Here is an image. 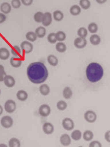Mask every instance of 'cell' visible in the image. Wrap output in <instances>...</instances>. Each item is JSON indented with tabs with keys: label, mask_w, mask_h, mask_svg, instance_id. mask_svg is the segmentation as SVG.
<instances>
[{
	"label": "cell",
	"mask_w": 110,
	"mask_h": 147,
	"mask_svg": "<svg viewBox=\"0 0 110 147\" xmlns=\"http://www.w3.org/2000/svg\"><path fill=\"white\" fill-rule=\"evenodd\" d=\"M33 0H21V2L24 5L29 6L33 3Z\"/></svg>",
	"instance_id": "cell-41"
},
{
	"label": "cell",
	"mask_w": 110,
	"mask_h": 147,
	"mask_svg": "<svg viewBox=\"0 0 110 147\" xmlns=\"http://www.w3.org/2000/svg\"><path fill=\"white\" fill-rule=\"evenodd\" d=\"M53 16L54 20L57 22L61 21L64 18V15L62 12L59 10L55 11L53 13Z\"/></svg>",
	"instance_id": "cell-23"
},
{
	"label": "cell",
	"mask_w": 110,
	"mask_h": 147,
	"mask_svg": "<svg viewBox=\"0 0 110 147\" xmlns=\"http://www.w3.org/2000/svg\"><path fill=\"white\" fill-rule=\"evenodd\" d=\"M5 111L9 113L14 112L17 108L16 102L12 100H8L6 101L4 106Z\"/></svg>",
	"instance_id": "cell-3"
},
{
	"label": "cell",
	"mask_w": 110,
	"mask_h": 147,
	"mask_svg": "<svg viewBox=\"0 0 110 147\" xmlns=\"http://www.w3.org/2000/svg\"><path fill=\"white\" fill-rule=\"evenodd\" d=\"M20 47L21 49L26 54H30L33 50V45L27 41H24L22 42L20 45Z\"/></svg>",
	"instance_id": "cell-8"
},
{
	"label": "cell",
	"mask_w": 110,
	"mask_h": 147,
	"mask_svg": "<svg viewBox=\"0 0 110 147\" xmlns=\"http://www.w3.org/2000/svg\"><path fill=\"white\" fill-rule=\"evenodd\" d=\"M47 39L48 42L51 44H55L56 42V38L55 33H51L47 36Z\"/></svg>",
	"instance_id": "cell-38"
},
{
	"label": "cell",
	"mask_w": 110,
	"mask_h": 147,
	"mask_svg": "<svg viewBox=\"0 0 110 147\" xmlns=\"http://www.w3.org/2000/svg\"><path fill=\"white\" fill-rule=\"evenodd\" d=\"M88 30L91 33H96L98 30V26L95 23H91L88 26Z\"/></svg>",
	"instance_id": "cell-32"
},
{
	"label": "cell",
	"mask_w": 110,
	"mask_h": 147,
	"mask_svg": "<svg viewBox=\"0 0 110 147\" xmlns=\"http://www.w3.org/2000/svg\"><path fill=\"white\" fill-rule=\"evenodd\" d=\"M8 145L10 147H20L21 143L18 139L13 138L9 140Z\"/></svg>",
	"instance_id": "cell-28"
},
{
	"label": "cell",
	"mask_w": 110,
	"mask_h": 147,
	"mask_svg": "<svg viewBox=\"0 0 110 147\" xmlns=\"http://www.w3.org/2000/svg\"><path fill=\"white\" fill-rule=\"evenodd\" d=\"M62 125L63 129L66 130L71 131L74 127V123L71 118H66L63 120Z\"/></svg>",
	"instance_id": "cell-6"
},
{
	"label": "cell",
	"mask_w": 110,
	"mask_h": 147,
	"mask_svg": "<svg viewBox=\"0 0 110 147\" xmlns=\"http://www.w3.org/2000/svg\"><path fill=\"white\" fill-rule=\"evenodd\" d=\"M104 74L103 67L98 63H91L86 68V77L88 80L91 83H96L100 81Z\"/></svg>",
	"instance_id": "cell-2"
},
{
	"label": "cell",
	"mask_w": 110,
	"mask_h": 147,
	"mask_svg": "<svg viewBox=\"0 0 110 147\" xmlns=\"http://www.w3.org/2000/svg\"><path fill=\"white\" fill-rule=\"evenodd\" d=\"M3 82L5 85L8 88L13 87L16 83L15 79L13 76L10 75H7Z\"/></svg>",
	"instance_id": "cell-13"
},
{
	"label": "cell",
	"mask_w": 110,
	"mask_h": 147,
	"mask_svg": "<svg viewBox=\"0 0 110 147\" xmlns=\"http://www.w3.org/2000/svg\"><path fill=\"white\" fill-rule=\"evenodd\" d=\"M1 94V91L0 90V94Z\"/></svg>",
	"instance_id": "cell-47"
},
{
	"label": "cell",
	"mask_w": 110,
	"mask_h": 147,
	"mask_svg": "<svg viewBox=\"0 0 110 147\" xmlns=\"http://www.w3.org/2000/svg\"><path fill=\"white\" fill-rule=\"evenodd\" d=\"M37 37L39 38H43L45 36L46 34V30L44 27L39 26L38 27L35 32Z\"/></svg>",
	"instance_id": "cell-21"
},
{
	"label": "cell",
	"mask_w": 110,
	"mask_h": 147,
	"mask_svg": "<svg viewBox=\"0 0 110 147\" xmlns=\"http://www.w3.org/2000/svg\"><path fill=\"white\" fill-rule=\"evenodd\" d=\"M57 107L59 111H64L67 107V103L64 100H60L57 104Z\"/></svg>",
	"instance_id": "cell-36"
},
{
	"label": "cell",
	"mask_w": 110,
	"mask_h": 147,
	"mask_svg": "<svg viewBox=\"0 0 110 147\" xmlns=\"http://www.w3.org/2000/svg\"><path fill=\"white\" fill-rule=\"evenodd\" d=\"M105 138L106 141L108 142H110V131H107L105 133Z\"/></svg>",
	"instance_id": "cell-43"
},
{
	"label": "cell",
	"mask_w": 110,
	"mask_h": 147,
	"mask_svg": "<svg viewBox=\"0 0 110 147\" xmlns=\"http://www.w3.org/2000/svg\"><path fill=\"white\" fill-rule=\"evenodd\" d=\"M12 54L15 57H18L21 55V49L19 46L15 45L13 46L11 49Z\"/></svg>",
	"instance_id": "cell-35"
},
{
	"label": "cell",
	"mask_w": 110,
	"mask_h": 147,
	"mask_svg": "<svg viewBox=\"0 0 110 147\" xmlns=\"http://www.w3.org/2000/svg\"><path fill=\"white\" fill-rule=\"evenodd\" d=\"M52 21V14L50 12L44 13L42 24L44 26L48 27L51 24Z\"/></svg>",
	"instance_id": "cell-10"
},
{
	"label": "cell",
	"mask_w": 110,
	"mask_h": 147,
	"mask_svg": "<svg viewBox=\"0 0 110 147\" xmlns=\"http://www.w3.org/2000/svg\"><path fill=\"white\" fill-rule=\"evenodd\" d=\"M9 51L5 48H0V59L2 60H7L10 57Z\"/></svg>",
	"instance_id": "cell-15"
},
{
	"label": "cell",
	"mask_w": 110,
	"mask_h": 147,
	"mask_svg": "<svg viewBox=\"0 0 110 147\" xmlns=\"http://www.w3.org/2000/svg\"><path fill=\"white\" fill-rule=\"evenodd\" d=\"M39 92L43 96H47L50 92V88L47 84H42L39 86Z\"/></svg>",
	"instance_id": "cell-18"
},
{
	"label": "cell",
	"mask_w": 110,
	"mask_h": 147,
	"mask_svg": "<svg viewBox=\"0 0 110 147\" xmlns=\"http://www.w3.org/2000/svg\"><path fill=\"white\" fill-rule=\"evenodd\" d=\"M0 147H7V145H6V144H0Z\"/></svg>",
	"instance_id": "cell-46"
},
{
	"label": "cell",
	"mask_w": 110,
	"mask_h": 147,
	"mask_svg": "<svg viewBox=\"0 0 110 147\" xmlns=\"http://www.w3.org/2000/svg\"><path fill=\"white\" fill-rule=\"evenodd\" d=\"M61 144L64 146H68L71 143V139L68 134H63L60 138Z\"/></svg>",
	"instance_id": "cell-12"
},
{
	"label": "cell",
	"mask_w": 110,
	"mask_h": 147,
	"mask_svg": "<svg viewBox=\"0 0 110 147\" xmlns=\"http://www.w3.org/2000/svg\"><path fill=\"white\" fill-rule=\"evenodd\" d=\"M63 95L66 99H69L73 96V91L70 88L67 87L63 91Z\"/></svg>",
	"instance_id": "cell-26"
},
{
	"label": "cell",
	"mask_w": 110,
	"mask_h": 147,
	"mask_svg": "<svg viewBox=\"0 0 110 147\" xmlns=\"http://www.w3.org/2000/svg\"><path fill=\"white\" fill-rule=\"evenodd\" d=\"M84 117L86 122L92 123L96 121L97 116L94 111L88 110L86 111L84 113Z\"/></svg>",
	"instance_id": "cell-4"
},
{
	"label": "cell",
	"mask_w": 110,
	"mask_h": 147,
	"mask_svg": "<svg viewBox=\"0 0 110 147\" xmlns=\"http://www.w3.org/2000/svg\"><path fill=\"white\" fill-rule=\"evenodd\" d=\"M55 36L57 40L59 42L64 41L66 38V35L65 32L61 31L57 32L55 33Z\"/></svg>",
	"instance_id": "cell-33"
},
{
	"label": "cell",
	"mask_w": 110,
	"mask_h": 147,
	"mask_svg": "<svg viewBox=\"0 0 110 147\" xmlns=\"http://www.w3.org/2000/svg\"><path fill=\"white\" fill-rule=\"evenodd\" d=\"M22 59L18 57H13L10 60V64L14 68H18L22 65Z\"/></svg>",
	"instance_id": "cell-14"
},
{
	"label": "cell",
	"mask_w": 110,
	"mask_h": 147,
	"mask_svg": "<svg viewBox=\"0 0 110 147\" xmlns=\"http://www.w3.org/2000/svg\"><path fill=\"white\" fill-rule=\"evenodd\" d=\"M43 129L44 132L46 135L52 134L54 131L55 128L54 125L50 123H45L43 126Z\"/></svg>",
	"instance_id": "cell-11"
},
{
	"label": "cell",
	"mask_w": 110,
	"mask_h": 147,
	"mask_svg": "<svg viewBox=\"0 0 110 147\" xmlns=\"http://www.w3.org/2000/svg\"><path fill=\"white\" fill-rule=\"evenodd\" d=\"M3 108L0 105V115H1L3 113Z\"/></svg>",
	"instance_id": "cell-45"
},
{
	"label": "cell",
	"mask_w": 110,
	"mask_h": 147,
	"mask_svg": "<svg viewBox=\"0 0 110 147\" xmlns=\"http://www.w3.org/2000/svg\"><path fill=\"white\" fill-rule=\"evenodd\" d=\"M7 17L4 13H0V24L4 23L6 20Z\"/></svg>",
	"instance_id": "cell-42"
},
{
	"label": "cell",
	"mask_w": 110,
	"mask_h": 147,
	"mask_svg": "<svg viewBox=\"0 0 110 147\" xmlns=\"http://www.w3.org/2000/svg\"><path fill=\"white\" fill-rule=\"evenodd\" d=\"M79 4L80 7L84 10H88L91 7V2L89 0H80Z\"/></svg>",
	"instance_id": "cell-30"
},
{
	"label": "cell",
	"mask_w": 110,
	"mask_h": 147,
	"mask_svg": "<svg viewBox=\"0 0 110 147\" xmlns=\"http://www.w3.org/2000/svg\"><path fill=\"white\" fill-rule=\"evenodd\" d=\"M44 13L42 12L38 11L35 13L34 15V20L36 23H41L43 21V18Z\"/></svg>",
	"instance_id": "cell-34"
},
{
	"label": "cell",
	"mask_w": 110,
	"mask_h": 147,
	"mask_svg": "<svg viewBox=\"0 0 110 147\" xmlns=\"http://www.w3.org/2000/svg\"><path fill=\"white\" fill-rule=\"evenodd\" d=\"M26 74L29 80L35 84H40L46 81L49 71L45 65L41 62L32 63L28 66Z\"/></svg>",
	"instance_id": "cell-1"
},
{
	"label": "cell",
	"mask_w": 110,
	"mask_h": 147,
	"mask_svg": "<svg viewBox=\"0 0 110 147\" xmlns=\"http://www.w3.org/2000/svg\"><path fill=\"white\" fill-rule=\"evenodd\" d=\"M77 35L79 37L82 38H86L88 35V31L84 27H81L77 31Z\"/></svg>",
	"instance_id": "cell-31"
},
{
	"label": "cell",
	"mask_w": 110,
	"mask_h": 147,
	"mask_svg": "<svg viewBox=\"0 0 110 147\" xmlns=\"http://www.w3.org/2000/svg\"><path fill=\"white\" fill-rule=\"evenodd\" d=\"M55 49L59 53H64L67 50V46L64 43L59 42L56 45Z\"/></svg>",
	"instance_id": "cell-27"
},
{
	"label": "cell",
	"mask_w": 110,
	"mask_h": 147,
	"mask_svg": "<svg viewBox=\"0 0 110 147\" xmlns=\"http://www.w3.org/2000/svg\"><path fill=\"white\" fill-rule=\"evenodd\" d=\"M17 97L20 101H25L28 98V94L25 91L20 90L17 92Z\"/></svg>",
	"instance_id": "cell-19"
},
{
	"label": "cell",
	"mask_w": 110,
	"mask_h": 147,
	"mask_svg": "<svg viewBox=\"0 0 110 147\" xmlns=\"http://www.w3.org/2000/svg\"><path fill=\"white\" fill-rule=\"evenodd\" d=\"M26 38L28 41L31 42H34L37 40L38 37L35 32L30 31L26 33Z\"/></svg>",
	"instance_id": "cell-29"
},
{
	"label": "cell",
	"mask_w": 110,
	"mask_h": 147,
	"mask_svg": "<svg viewBox=\"0 0 110 147\" xmlns=\"http://www.w3.org/2000/svg\"><path fill=\"white\" fill-rule=\"evenodd\" d=\"M70 12L73 16H78L81 12V8L77 5H74L70 9Z\"/></svg>",
	"instance_id": "cell-20"
},
{
	"label": "cell",
	"mask_w": 110,
	"mask_h": 147,
	"mask_svg": "<svg viewBox=\"0 0 110 147\" xmlns=\"http://www.w3.org/2000/svg\"><path fill=\"white\" fill-rule=\"evenodd\" d=\"M7 75L5 71L4 66L0 64V82L4 81V79Z\"/></svg>",
	"instance_id": "cell-37"
},
{
	"label": "cell",
	"mask_w": 110,
	"mask_h": 147,
	"mask_svg": "<svg viewBox=\"0 0 110 147\" xmlns=\"http://www.w3.org/2000/svg\"><path fill=\"white\" fill-rule=\"evenodd\" d=\"M89 147H101V143L100 142L96 140L92 141L89 144Z\"/></svg>",
	"instance_id": "cell-40"
},
{
	"label": "cell",
	"mask_w": 110,
	"mask_h": 147,
	"mask_svg": "<svg viewBox=\"0 0 110 147\" xmlns=\"http://www.w3.org/2000/svg\"><path fill=\"white\" fill-rule=\"evenodd\" d=\"M94 138V134L90 130H86L83 133V138L85 141L90 142Z\"/></svg>",
	"instance_id": "cell-25"
},
{
	"label": "cell",
	"mask_w": 110,
	"mask_h": 147,
	"mask_svg": "<svg viewBox=\"0 0 110 147\" xmlns=\"http://www.w3.org/2000/svg\"><path fill=\"white\" fill-rule=\"evenodd\" d=\"M89 41L91 44L94 46H96L100 44L101 38L99 35L97 34H93L90 37Z\"/></svg>",
	"instance_id": "cell-17"
},
{
	"label": "cell",
	"mask_w": 110,
	"mask_h": 147,
	"mask_svg": "<svg viewBox=\"0 0 110 147\" xmlns=\"http://www.w3.org/2000/svg\"><path fill=\"white\" fill-rule=\"evenodd\" d=\"M51 109L49 105L43 104L40 106L38 109V112L40 116L43 117H47L51 113Z\"/></svg>",
	"instance_id": "cell-7"
},
{
	"label": "cell",
	"mask_w": 110,
	"mask_h": 147,
	"mask_svg": "<svg viewBox=\"0 0 110 147\" xmlns=\"http://www.w3.org/2000/svg\"><path fill=\"white\" fill-rule=\"evenodd\" d=\"M82 137V133L80 130H74L71 133V138L74 141H79L80 140Z\"/></svg>",
	"instance_id": "cell-24"
},
{
	"label": "cell",
	"mask_w": 110,
	"mask_h": 147,
	"mask_svg": "<svg viewBox=\"0 0 110 147\" xmlns=\"http://www.w3.org/2000/svg\"><path fill=\"white\" fill-rule=\"evenodd\" d=\"M87 42L86 38H82L78 37L75 39L74 45L76 48L78 49H82L86 46Z\"/></svg>",
	"instance_id": "cell-9"
},
{
	"label": "cell",
	"mask_w": 110,
	"mask_h": 147,
	"mask_svg": "<svg viewBox=\"0 0 110 147\" xmlns=\"http://www.w3.org/2000/svg\"><path fill=\"white\" fill-rule=\"evenodd\" d=\"M47 61L51 66L55 67L58 63V60L57 57L54 55H50L47 57Z\"/></svg>",
	"instance_id": "cell-22"
},
{
	"label": "cell",
	"mask_w": 110,
	"mask_h": 147,
	"mask_svg": "<svg viewBox=\"0 0 110 147\" xmlns=\"http://www.w3.org/2000/svg\"><path fill=\"white\" fill-rule=\"evenodd\" d=\"M95 1L99 5H102L107 2V0H95Z\"/></svg>",
	"instance_id": "cell-44"
},
{
	"label": "cell",
	"mask_w": 110,
	"mask_h": 147,
	"mask_svg": "<svg viewBox=\"0 0 110 147\" xmlns=\"http://www.w3.org/2000/svg\"><path fill=\"white\" fill-rule=\"evenodd\" d=\"M11 5L7 2H4L0 6V10L4 14H8L11 11Z\"/></svg>",
	"instance_id": "cell-16"
},
{
	"label": "cell",
	"mask_w": 110,
	"mask_h": 147,
	"mask_svg": "<svg viewBox=\"0 0 110 147\" xmlns=\"http://www.w3.org/2000/svg\"><path fill=\"white\" fill-rule=\"evenodd\" d=\"M13 123V119L9 116H5L2 117L1 120V124L4 128L8 129L12 126Z\"/></svg>",
	"instance_id": "cell-5"
},
{
	"label": "cell",
	"mask_w": 110,
	"mask_h": 147,
	"mask_svg": "<svg viewBox=\"0 0 110 147\" xmlns=\"http://www.w3.org/2000/svg\"><path fill=\"white\" fill-rule=\"evenodd\" d=\"M11 5L15 9L20 8L21 6L20 0H12Z\"/></svg>",
	"instance_id": "cell-39"
}]
</instances>
